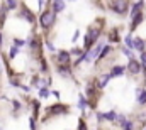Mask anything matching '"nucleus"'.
Wrapping results in <instances>:
<instances>
[{
  "mask_svg": "<svg viewBox=\"0 0 146 130\" xmlns=\"http://www.w3.org/2000/svg\"><path fill=\"white\" fill-rule=\"evenodd\" d=\"M53 22H54V14H53L51 10L42 12V15H41V26H42V27H49Z\"/></svg>",
  "mask_w": 146,
  "mask_h": 130,
  "instance_id": "f257e3e1",
  "label": "nucleus"
},
{
  "mask_svg": "<svg viewBox=\"0 0 146 130\" xmlns=\"http://www.w3.org/2000/svg\"><path fill=\"white\" fill-rule=\"evenodd\" d=\"M97 37H99V31L95 29V31H90L88 35H87V39H85V47H90L95 41H97Z\"/></svg>",
  "mask_w": 146,
  "mask_h": 130,
  "instance_id": "f03ea898",
  "label": "nucleus"
},
{
  "mask_svg": "<svg viewBox=\"0 0 146 130\" xmlns=\"http://www.w3.org/2000/svg\"><path fill=\"white\" fill-rule=\"evenodd\" d=\"M112 9H114L117 14H124L126 9H127V3H126V2H114V3H112Z\"/></svg>",
  "mask_w": 146,
  "mask_h": 130,
  "instance_id": "7ed1b4c3",
  "label": "nucleus"
},
{
  "mask_svg": "<svg viewBox=\"0 0 146 130\" xmlns=\"http://www.w3.org/2000/svg\"><path fill=\"white\" fill-rule=\"evenodd\" d=\"M127 68H129V71H131L133 74H138V73L141 71V64H139V63H138L136 59H131V61H129V66H127Z\"/></svg>",
  "mask_w": 146,
  "mask_h": 130,
  "instance_id": "20e7f679",
  "label": "nucleus"
},
{
  "mask_svg": "<svg viewBox=\"0 0 146 130\" xmlns=\"http://www.w3.org/2000/svg\"><path fill=\"white\" fill-rule=\"evenodd\" d=\"M133 49H138V51H145V42L141 41V39H134V46H133Z\"/></svg>",
  "mask_w": 146,
  "mask_h": 130,
  "instance_id": "39448f33",
  "label": "nucleus"
},
{
  "mask_svg": "<svg viewBox=\"0 0 146 130\" xmlns=\"http://www.w3.org/2000/svg\"><path fill=\"white\" fill-rule=\"evenodd\" d=\"M124 73V68L122 66H114L112 71H110V76H121Z\"/></svg>",
  "mask_w": 146,
  "mask_h": 130,
  "instance_id": "423d86ee",
  "label": "nucleus"
},
{
  "mask_svg": "<svg viewBox=\"0 0 146 130\" xmlns=\"http://www.w3.org/2000/svg\"><path fill=\"white\" fill-rule=\"evenodd\" d=\"M138 101L141 105L146 103V90H138Z\"/></svg>",
  "mask_w": 146,
  "mask_h": 130,
  "instance_id": "0eeeda50",
  "label": "nucleus"
},
{
  "mask_svg": "<svg viewBox=\"0 0 146 130\" xmlns=\"http://www.w3.org/2000/svg\"><path fill=\"white\" fill-rule=\"evenodd\" d=\"M53 7H54V12H61L65 9V2H53Z\"/></svg>",
  "mask_w": 146,
  "mask_h": 130,
  "instance_id": "6e6552de",
  "label": "nucleus"
},
{
  "mask_svg": "<svg viewBox=\"0 0 146 130\" xmlns=\"http://www.w3.org/2000/svg\"><path fill=\"white\" fill-rule=\"evenodd\" d=\"M99 117H100V118H107V120H114V118H115L117 115H115L114 112H109V113H100Z\"/></svg>",
  "mask_w": 146,
  "mask_h": 130,
  "instance_id": "1a4fd4ad",
  "label": "nucleus"
},
{
  "mask_svg": "<svg viewBox=\"0 0 146 130\" xmlns=\"http://www.w3.org/2000/svg\"><path fill=\"white\" fill-rule=\"evenodd\" d=\"M141 7H143V2H138V3L133 7V12H131V14H133V17H136V15L139 14V9H141Z\"/></svg>",
  "mask_w": 146,
  "mask_h": 130,
  "instance_id": "9d476101",
  "label": "nucleus"
},
{
  "mask_svg": "<svg viewBox=\"0 0 146 130\" xmlns=\"http://www.w3.org/2000/svg\"><path fill=\"white\" fill-rule=\"evenodd\" d=\"M68 58H70L68 53H60V61L61 63H68Z\"/></svg>",
  "mask_w": 146,
  "mask_h": 130,
  "instance_id": "9b49d317",
  "label": "nucleus"
},
{
  "mask_svg": "<svg viewBox=\"0 0 146 130\" xmlns=\"http://www.w3.org/2000/svg\"><path fill=\"white\" fill-rule=\"evenodd\" d=\"M110 78H112V76H110V74H106V76H104V78H102V81H100V88H104V86H106V85H107V81H109Z\"/></svg>",
  "mask_w": 146,
  "mask_h": 130,
  "instance_id": "f8f14e48",
  "label": "nucleus"
},
{
  "mask_svg": "<svg viewBox=\"0 0 146 130\" xmlns=\"http://www.w3.org/2000/svg\"><path fill=\"white\" fill-rule=\"evenodd\" d=\"M141 20H143V15H141V14H138V15L134 17V22H133V27H136V26H138V24H139Z\"/></svg>",
  "mask_w": 146,
  "mask_h": 130,
  "instance_id": "ddd939ff",
  "label": "nucleus"
},
{
  "mask_svg": "<svg viewBox=\"0 0 146 130\" xmlns=\"http://www.w3.org/2000/svg\"><path fill=\"white\" fill-rule=\"evenodd\" d=\"M109 51H110V47H109V46H106V47H102V53H100V56H99V58H104V56H106V54H107Z\"/></svg>",
  "mask_w": 146,
  "mask_h": 130,
  "instance_id": "4468645a",
  "label": "nucleus"
},
{
  "mask_svg": "<svg viewBox=\"0 0 146 130\" xmlns=\"http://www.w3.org/2000/svg\"><path fill=\"white\" fill-rule=\"evenodd\" d=\"M78 106H80V108H85V98L83 97H80V103H78Z\"/></svg>",
  "mask_w": 146,
  "mask_h": 130,
  "instance_id": "2eb2a0df",
  "label": "nucleus"
},
{
  "mask_svg": "<svg viewBox=\"0 0 146 130\" xmlns=\"http://www.w3.org/2000/svg\"><path fill=\"white\" fill-rule=\"evenodd\" d=\"M15 5H17V2H7V7H9V9H14Z\"/></svg>",
  "mask_w": 146,
  "mask_h": 130,
  "instance_id": "dca6fc26",
  "label": "nucleus"
},
{
  "mask_svg": "<svg viewBox=\"0 0 146 130\" xmlns=\"http://www.w3.org/2000/svg\"><path fill=\"white\" fill-rule=\"evenodd\" d=\"M15 54H17V47H12V49H10V58H14Z\"/></svg>",
  "mask_w": 146,
  "mask_h": 130,
  "instance_id": "f3484780",
  "label": "nucleus"
},
{
  "mask_svg": "<svg viewBox=\"0 0 146 130\" xmlns=\"http://www.w3.org/2000/svg\"><path fill=\"white\" fill-rule=\"evenodd\" d=\"M41 97H42V98L48 97V91H46V90H42V91H41Z\"/></svg>",
  "mask_w": 146,
  "mask_h": 130,
  "instance_id": "a211bd4d",
  "label": "nucleus"
},
{
  "mask_svg": "<svg viewBox=\"0 0 146 130\" xmlns=\"http://www.w3.org/2000/svg\"><path fill=\"white\" fill-rule=\"evenodd\" d=\"M141 59H143V63L146 64V54H145V53H143V56H141Z\"/></svg>",
  "mask_w": 146,
  "mask_h": 130,
  "instance_id": "6ab92c4d",
  "label": "nucleus"
},
{
  "mask_svg": "<svg viewBox=\"0 0 146 130\" xmlns=\"http://www.w3.org/2000/svg\"><path fill=\"white\" fill-rule=\"evenodd\" d=\"M80 130H85V125L83 123H80Z\"/></svg>",
  "mask_w": 146,
  "mask_h": 130,
  "instance_id": "aec40b11",
  "label": "nucleus"
}]
</instances>
